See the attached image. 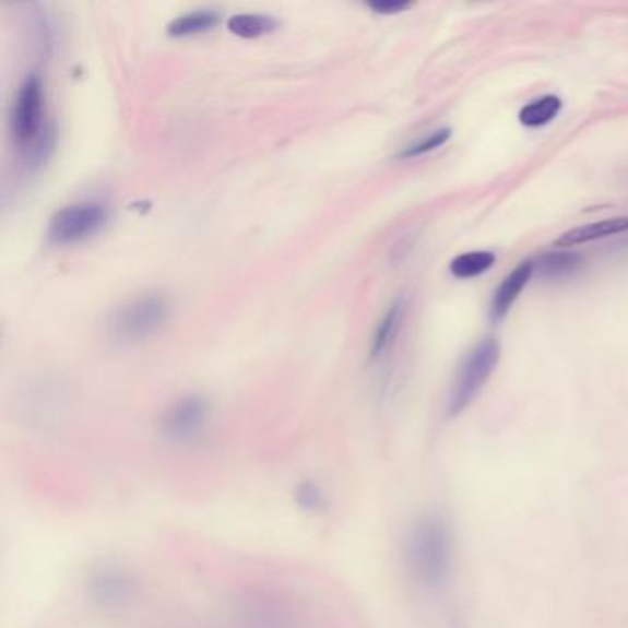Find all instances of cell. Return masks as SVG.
Instances as JSON below:
<instances>
[{
  "instance_id": "ac0fdd59",
  "label": "cell",
  "mask_w": 628,
  "mask_h": 628,
  "mask_svg": "<svg viewBox=\"0 0 628 628\" xmlns=\"http://www.w3.org/2000/svg\"><path fill=\"white\" fill-rule=\"evenodd\" d=\"M452 135V131L448 128H442V130L431 131L429 135L424 137L420 141L413 142L412 146L404 147L400 152V159H412V157H418V155H424V153L434 152L437 147H441L442 144H447L448 139Z\"/></svg>"
},
{
  "instance_id": "5bb4252c",
  "label": "cell",
  "mask_w": 628,
  "mask_h": 628,
  "mask_svg": "<svg viewBox=\"0 0 628 628\" xmlns=\"http://www.w3.org/2000/svg\"><path fill=\"white\" fill-rule=\"evenodd\" d=\"M560 109H562V100L558 96L547 94L523 107L520 111V122L528 128H541L555 120Z\"/></svg>"
},
{
  "instance_id": "d6986e66",
  "label": "cell",
  "mask_w": 628,
  "mask_h": 628,
  "mask_svg": "<svg viewBox=\"0 0 628 628\" xmlns=\"http://www.w3.org/2000/svg\"><path fill=\"white\" fill-rule=\"evenodd\" d=\"M370 10L380 15H393V13L404 12L407 8H412V2H396V0H378V2H370Z\"/></svg>"
},
{
  "instance_id": "6da1fadb",
  "label": "cell",
  "mask_w": 628,
  "mask_h": 628,
  "mask_svg": "<svg viewBox=\"0 0 628 628\" xmlns=\"http://www.w3.org/2000/svg\"><path fill=\"white\" fill-rule=\"evenodd\" d=\"M452 528L439 514H426L413 523L405 541V566L423 588L441 586L452 570Z\"/></svg>"
},
{
  "instance_id": "3957f363",
  "label": "cell",
  "mask_w": 628,
  "mask_h": 628,
  "mask_svg": "<svg viewBox=\"0 0 628 628\" xmlns=\"http://www.w3.org/2000/svg\"><path fill=\"white\" fill-rule=\"evenodd\" d=\"M499 354H501L499 343L493 337H485L470 351L469 356L459 367L452 389H450V396H448L450 417H458L476 400L483 386L493 376L499 362Z\"/></svg>"
},
{
  "instance_id": "ba28073f",
  "label": "cell",
  "mask_w": 628,
  "mask_h": 628,
  "mask_svg": "<svg viewBox=\"0 0 628 628\" xmlns=\"http://www.w3.org/2000/svg\"><path fill=\"white\" fill-rule=\"evenodd\" d=\"M240 616L244 628H299L294 611L286 603L268 595L247 600L241 606Z\"/></svg>"
},
{
  "instance_id": "9a60e30c",
  "label": "cell",
  "mask_w": 628,
  "mask_h": 628,
  "mask_svg": "<svg viewBox=\"0 0 628 628\" xmlns=\"http://www.w3.org/2000/svg\"><path fill=\"white\" fill-rule=\"evenodd\" d=\"M494 262H496V257L490 251H472V253L455 257L450 264V271L458 279H472V276L483 275L485 271L490 270Z\"/></svg>"
},
{
  "instance_id": "30bf717a",
  "label": "cell",
  "mask_w": 628,
  "mask_h": 628,
  "mask_svg": "<svg viewBox=\"0 0 628 628\" xmlns=\"http://www.w3.org/2000/svg\"><path fill=\"white\" fill-rule=\"evenodd\" d=\"M628 230V216L611 217V220H601L595 224L582 225L577 229L564 233L555 246L557 247H573L588 244V241L601 240V238H608V236L621 235Z\"/></svg>"
},
{
  "instance_id": "9c48e42d",
  "label": "cell",
  "mask_w": 628,
  "mask_h": 628,
  "mask_svg": "<svg viewBox=\"0 0 628 628\" xmlns=\"http://www.w3.org/2000/svg\"><path fill=\"white\" fill-rule=\"evenodd\" d=\"M533 271H535L533 262H522L517 270L512 271L511 275L507 276L506 281L499 284L493 297V318L496 321H501L509 313L512 305L517 303L518 297L522 294V289L531 281Z\"/></svg>"
},
{
  "instance_id": "7c38bea8",
  "label": "cell",
  "mask_w": 628,
  "mask_h": 628,
  "mask_svg": "<svg viewBox=\"0 0 628 628\" xmlns=\"http://www.w3.org/2000/svg\"><path fill=\"white\" fill-rule=\"evenodd\" d=\"M279 21L268 13H235L227 21V28L230 34L244 37V39H254L265 34L275 32Z\"/></svg>"
},
{
  "instance_id": "5b68a950",
  "label": "cell",
  "mask_w": 628,
  "mask_h": 628,
  "mask_svg": "<svg viewBox=\"0 0 628 628\" xmlns=\"http://www.w3.org/2000/svg\"><path fill=\"white\" fill-rule=\"evenodd\" d=\"M43 115H45L43 83L39 76L32 74L21 83L10 118L13 141L17 142V146L34 147L42 141L43 120H45Z\"/></svg>"
},
{
  "instance_id": "2e32d148",
  "label": "cell",
  "mask_w": 628,
  "mask_h": 628,
  "mask_svg": "<svg viewBox=\"0 0 628 628\" xmlns=\"http://www.w3.org/2000/svg\"><path fill=\"white\" fill-rule=\"evenodd\" d=\"M536 265L542 275H570L571 271H576L581 265V257L570 251H553V253L542 254Z\"/></svg>"
},
{
  "instance_id": "277c9868",
  "label": "cell",
  "mask_w": 628,
  "mask_h": 628,
  "mask_svg": "<svg viewBox=\"0 0 628 628\" xmlns=\"http://www.w3.org/2000/svg\"><path fill=\"white\" fill-rule=\"evenodd\" d=\"M106 222V205L98 201H80L54 214L48 225V240L58 246H71L100 233Z\"/></svg>"
},
{
  "instance_id": "8992f818",
  "label": "cell",
  "mask_w": 628,
  "mask_h": 628,
  "mask_svg": "<svg viewBox=\"0 0 628 628\" xmlns=\"http://www.w3.org/2000/svg\"><path fill=\"white\" fill-rule=\"evenodd\" d=\"M139 581L123 568H100L87 581V593L94 605L104 611H122L139 595Z\"/></svg>"
},
{
  "instance_id": "8fae6325",
  "label": "cell",
  "mask_w": 628,
  "mask_h": 628,
  "mask_svg": "<svg viewBox=\"0 0 628 628\" xmlns=\"http://www.w3.org/2000/svg\"><path fill=\"white\" fill-rule=\"evenodd\" d=\"M220 13L211 8H200L192 12L182 13L168 24V34L174 37L198 36L205 34L216 26Z\"/></svg>"
},
{
  "instance_id": "52a82bcc",
  "label": "cell",
  "mask_w": 628,
  "mask_h": 628,
  "mask_svg": "<svg viewBox=\"0 0 628 628\" xmlns=\"http://www.w3.org/2000/svg\"><path fill=\"white\" fill-rule=\"evenodd\" d=\"M211 405L200 394H187L166 410L161 431L171 442H190L205 429Z\"/></svg>"
},
{
  "instance_id": "4fadbf2b",
  "label": "cell",
  "mask_w": 628,
  "mask_h": 628,
  "mask_svg": "<svg viewBox=\"0 0 628 628\" xmlns=\"http://www.w3.org/2000/svg\"><path fill=\"white\" fill-rule=\"evenodd\" d=\"M402 316H404V305L402 300H396L388 313L383 316L382 321L376 327L375 337H372V345H370V356L378 358L388 351L389 345L393 343L399 332L400 323H402Z\"/></svg>"
},
{
  "instance_id": "7a4b0ae2",
  "label": "cell",
  "mask_w": 628,
  "mask_h": 628,
  "mask_svg": "<svg viewBox=\"0 0 628 628\" xmlns=\"http://www.w3.org/2000/svg\"><path fill=\"white\" fill-rule=\"evenodd\" d=\"M171 316V303L163 294H142L126 300L107 319V332L118 343H137L159 332Z\"/></svg>"
},
{
  "instance_id": "e0dca14e",
  "label": "cell",
  "mask_w": 628,
  "mask_h": 628,
  "mask_svg": "<svg viewBox=\"0 0 628 628\" xmlns=\"http://www.w3.org/2000/svg\"><path fill=\"white\" fill-rule=\"evenodd\" d=\"M295 503L299 506L300 511L316 514V512L323 511L327 498L318 483L303 482L295 487Z\"/></svg>"
}]
</instances>
